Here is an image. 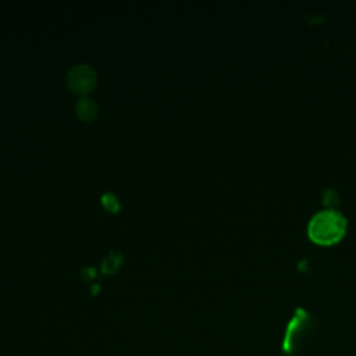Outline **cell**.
<instances>
[{
	"instance_id": "6da1fadb",
	"label": "cell",
	"mask_w": 356,
	"mask_h": 356,
	"mask_svg": "<svg viewBox=\"0 0 356 356\" xmlns=\"http://www.w3.org/2000/svg\"><path fill=\"white\" fill-rule=\"evenodd\" d=\"M346 220L335 210L316 213L309 224V235L318 243H332L345 232Z\"/></svg>"
},
{
	"instance_id": "7a4b0ae2",
	"label": "cell",
	"mask_w": 356,
	"mask_h": 356,
	"mask_svg": "<svg viewBox=\"0 0 356 356\" xmlns=\"http://www.w3.org/2000/svg\"><path fill=\"white\" fill-rule=\"evenodd\" d=\"M310 328H312L310 316L305 310L298 309L295 316L286 325L284 341H282V352L288 356H292L295 352H298L300 342L306 338Z\"/></svg>"
},
{
	"instance_id": "3957f363",
	"label": "cell",
	"mask_w": 356,
	"mask_h": 356,
	"mask_svg": "<svg viewBox=\"0 0 356 356\" xmlns=\"http://www.w3.org/2000/svg\"><path fill=\"white\" fill-rule=\"evenodd\" d=\"M67 82L72 92L86 93L96 83V72L89 64H76L68 71Z\"/></svg>"
},
{
	"instance_id": "277c9868",
	"label": "cell",
	"mask_w": 356,
	"mask_h": 356,
	"mask_svg": "<svg viewBox=\"0 0 356 356\" xmlns=\"http://www.w3.org/2000/svg\"><path fill=\"white\" fill-rule=\"evenodd\" d=\"M75 113L79 118L85 121H90L97 114V104L90 97H81L75 106Z\"/></svg>"
},
{
	"instance_id": "5b68a950",
	"label": "cell",
	"mask_w": 356,
	"mask_h": 356,
	"mask_svg": "<svg viewBox=\"0 0 356 356\" xmlns=\"http://www.w3.org/2000/svg\"><path fill=\"white\" fill-rule=\"evenodd\" d=\"M122 261H124V257L121 253L110 252V254L102 261V271L104 274H113Z\"/></svg>"
},
{
	"instance_id": "8992f818",
	"label": "cell",
	"mask_w": 356,
	"mask_h": 356,
	"mask_svg": "<svg viewBox=\"0 0 356 356\" xmlns=\"http://www.w3.org/2000/svg\"><path fill=\"white\" fill-rule=\"evenodd\" d=\"M102 203L110 211H118L120 210V202H118L117 196L110 193V192L102 195Z\"/></svg>"
},
{
	"instance_id": "52a82bcc",
	"label": "cell",
	"mask_w": 356,
	"mask_h": 356,
	"mask_svg": "<svg viewBox=\"0 0 356 356\" xmlns=\"http://www.w3.org/2000/svg\"><path fill=\"white\" fill-rule=\"evenodd\" d=\"M82 274L86 277V278H93L96 275V270L93 267H85L82 270Z\"/></svg>"
}]
</instances>
